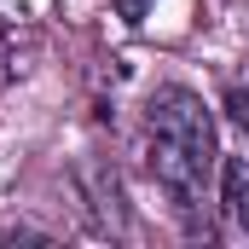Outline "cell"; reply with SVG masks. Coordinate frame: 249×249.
Masks as SVG:
<instances>
[{"label":"cell","instance_id":"cell-2","mask_svg":"<svg viewBox=\"0 0 249 249\" xmlns=\"http://www.w3.org/2000/svg\"><path fill=\"white\" fill-rule=\"evenodd\" d=\"M220 203H226L232 226H249V162L244 157H226L220 162Z\"/></svg>","mask_w":249,"mask_h":249},{"label":"cell","instance_id":"cell-4","mask_svg":"<svg viewBox=\"0 0 249 249\" xmlns=\"http://www.w3.org/2000/svg\"><path fill=\"white\" fill-rule=\"evenodd\" d=\"M110 6H116V18H122V23H145V12H151L157 0H110Z\"/></svg>","mask_w":249,"mask_h":249},{"label":"cell","instance_id":"cell-1","mask_svg":"<svg viewBox=\"0 0 249 249\" xmlns=\"http://www.w3.org/2000/svg\"><path fill=\"white\" fill-rule=\"evenodd\" d=\"M145 162H151V180L191 220L209 197L214 168H220L214 116L191 87H157L151 93V105H145Z\"/></svg>","mask_w":249,"mask_h":249},{"label":"cell","instance_id":"cell-3","mask_svg":"<svg viewBox=\"0 0 249 249\" xmlns=\"http://www.w3.org/2000/svg\"><path fill=\"white\" fill-rule=\"evenodd\" d=\"M220 110H226V122L249 139V81H232V87L220 93Z\"/></svg>","mask_w":249,"mask_h":249}]
</instances>
